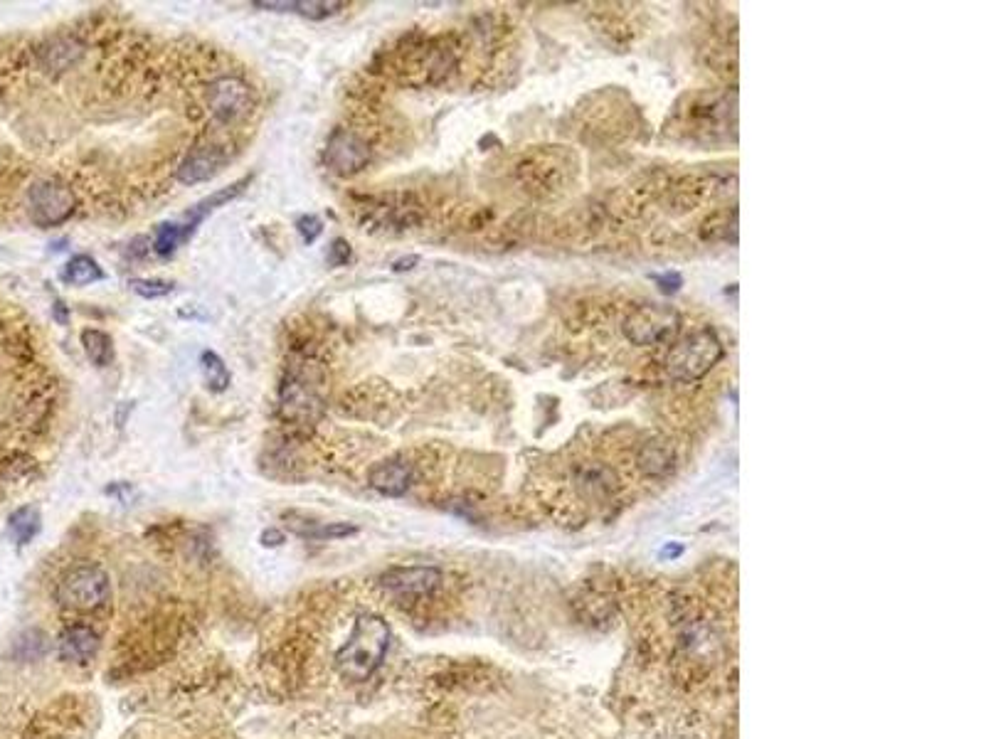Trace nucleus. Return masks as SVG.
<instances>
[{"label":"nucleus","instance_id":"1","mask_svg":"<svg viewBox=\"0 0 986 739\" xmlns=\"http://www.w3.org/2000/svg\"><path fill=\"white\" fill-rule=\"evenodd\" d=\"M390 646V626L383 616L363 614L348 641L336 653V671L351 683H363L380 668Z\"/></svg>","mask_w":986,"mask_h":739},{"label":"nucleus","instance_id":"2","mask_svg":"<svg viewBox=\"0 0 986 739\" xmlns=\"http://www.w3.org/2000/svg\"><path fill=\"white\" fill-rule=\"evenodd\" d=\"M725 348L715 331L701 328L673 343L666 358V372L676 382H696L723 360Z\"/></svg>","mask_w":986,"mask_h":739},{"label":"nucleus","instance_id":"3","mask_svg":"<svg viewBox=\"0 0 986 739\" xmlns=\"http://www.w3.org/2000/svg\"><path fill=\"white\" fill-rule=\"evenodd\" d=\"M111 597V579L104 567L99 565H77L72 570L62 574L57 582L55 599L62 609L79 611H97L109 602Z\"/></svg>","mask_w":986,"mask_h":739},{"label":"nucleus","instance_id":"4","mask_svg":"<svg viewBox=\"0 0 986 739\" xmlns=\"http://www.w3.org/2000/svg\"><path fill=\"white\" fill-rule=\"evenodd\" d=\"M681 313L664 303H644L636 306L622 323L624 336L639 348H654L676 340L681 333Z\"/></svg>","mask_w":986,"mask_h":739},{"label":"nucleus","instance_id":"5","mask_svg":"<svg viewBox=\"0 0 986 739\" xmlns=\"http://www.w3.org/2000/svg\"><path fill=\"white\" fill-rule=\"evenodd\" d=\"M77 210L70 185L57 178H40L28 190V212L37 227H57L67 222Z\"/></svg>","mask_w":986,"mask_h":739},{"label":"nucleus","instance_id":"6","mask_svg":"<svg viewBox=\"0 0 986 739\" xmlns=\"http://www.w3.org/2000/svg\"><path fill=\"white\" fill-rule=\"evenodd\" d=\"M326 407H323V397L311 385V380L301 375H289L284 380L282 390H279V417L286 424L294 427H311L318 424L323 417Z\"/></svg>","mask_w":986,"mask_h":739},{"label":"nucleus","instance_id":"7","mask_svg":"<svg viewBox=\"0 0 986 739\" xmlns=\"http://www.w3.org/2000/svg\"><path fill=\"white\" fill-rule=\"evenodd\" d=\"M254 104L252 87L240 77H217L208 87V106L220 124H237Z\"/></svg>","mask_w":986,"mask_h":739},{"label":"nucleus","instance_id":"8","mask_svg":"<svg viewBox=\"0 0 986 739\" xmlns=\"http://www.w3.org/2000/svg\"><path fill=\"white\" fill-rule=\"evenodd\" d=\"M323 158H326V166L331 168L333 173L343 175V178H351V175H358L360 170L368 168L370 146L368 141H365L360 134H355V131L336 129L331 136H328Z\"/></svg>","mask_w":986,"mask_h":739},{"label":"nucleus","instance_id":"9","mask_svg":"<svg viewBox=\"0 0 986 739\" xmlns=\"http://www.w3.org/2000/svg\"><path fill=\"white\" fill-rule=\"evenodd\" d=\"M444 577L437 567H390L380 574V587L395 597L420 599L442 587Z\"/></svg>","mask_w":986,"mask_h":739},{"label":"nucleus","instance_id":"10","mask_svg":"<svg viewBox=\"0 0 986 739\" xmlns=\"http://www.w3.org/2000/svg\"><path fill=\"white\" fill-rule=\"evenodd\" d=\"M572 488L585 503L602 505L612 501L617 478H614L612 469H607L599 461H587V464H577L575 471H572Z\"/></svg>","mask_w":986,"mask_h":739},{"label":"nucleus","instance_id":"11","mask_svg":"<svg viewBox=\"0 0 986 739\" xmlns=\"http://www.w3.org/2000/svg\"><path fill=\"white\" fill-rule=\"evenodd\" d=\"M368 483L373 491H378L380 496L388 498H400L405 496L407 491L415 483V469L412 464L402 459H388L375 464L368 473Z\"/></svg>","mask_w":986,"mask_h":739},{"label":"nucleus","instance_id":"12","mask_svg":"<svg viewBox=\"0 0 986 739\" xmlns=\"http://www.w3.org/2000/svg\"><path fill=\"white\" fill-rule=\"evenodd\" d=\"M225 166V153L217 146H198L188 153L178 168V180L185 185L205 183V180L215 178Z\"/></svg>","mask_w":986,"mask_h":739},{"label":"nucleus","instance_id":"13","mask_svg":"<svg viewBox=\"0 0 986 739\" xmlns=\"http://www.w3.org/2000/svg\"><path fill=\"white\" fill-rule=\"evenodd\" d=\"M57 651H60L62 661L67 663L92 661L99 651V634L89 626H67L57 639Z\"/></svg>","mask_w":986,"mask_h":739},{"label":"nucleus","instance_id":"14","mask_svg":"<svg viewBox=\"0 0 986 739\" xmlns=\"http://www.w3.org/2000/svg\"><path fill=\"white\" fill-rule=\"evenodd\" d=\"M252 5L272 13H296L309 20H326L346 8L341 0H254Z\"/></svg>","mask_w":986,"mask_h":739},{"label":"nucleus","instance_id":"15","mask_svg":"<svg viewBox=\"0 0 986 739\" xmlns=\"http://www.w3.org/2000/svg\"><path fill=\"white\" fill-rule=\"evenodd\" d=\"M636 466L649 478H666L676 466V451L666 439H649L636 451Z\"/></svg>","mask_w":986,"mask_h":739},{"label":"nucleus","instance_id":"16","mask_svg":"<svg viewBox=\"0 0 986 739\" xmlns=\"http://www.w3.org/2000/svg\"><path fill=\"white\" fill-rule=\"evenodd\" d=\"M82 55H84L82 42L74 40V37H57V40H52L50 45L40 52V60L47 72L60 74L65 72V69L77 65V62L82 60Z\"/></svg>","mask_w":986,"mask_h":739},{"label":"nucleus","instance_id":"17","mask_svg":"<svg viewBox=\"0 0 986 739\" xmlns=\"http://www.w3.org/2000/svg\"><path fill=\"white\" fill-rule=\"evenodd\" d=\"M40 528H42V518H40V510H37L35 505H23V508H18L8 518L10 538L18 542L20 547L33 542V538H37V533H40Z\"/></svg>","mask_w":986,"mask_h":739},{"label":"nucleus","instance_id":"18","mask_svg":"<svg viewBox=\"0 0 986 739\" xmlns=\"http://www.w3.org/2000/svg\"><path fill=\"white\" fill-rule=\"evenodd\" d=\"M82 345L94 368H109L114 360V340L109 333L99 331V328H87L82 331Z\"/></svg>","mask_w":986,"mask_h":739},{"label":"nucleus","instance_id":"19","mask_svg":"<svg viewBox=\"0 0 986 739\" xmlns=\"http://www.w3.org/2000/svg\"><path fill=\"white\" fill-rule=\"evenodd\" d=\"M289 528L306 540H341L358 535V528L351 523H289Z\"/></svg>","mask_w":986,"mask_h":739},{"label":"nucleus","instance_id":"20","mask_svg":"<svg viewBox=\"0 0 986 739\" xmlns=\"http://www.w3.org/2000/svg\"><path fill=\"white\" fill-rule=\"evenodd\" d=\"M62 279L72 286H87L94 284V281L104 279V271L97 264V259L87 257V254H77L67 262L65 271H62Z\"/></svg>","mask_w":986,"mask_h":739},{"label":"nucleus","instance_id":"21","mask_svg":"<svg viewBox=\"0 0 986 739\" xmlns=\"http://www.w3.org/2000/svg\"><path fill=\"white\" fill-rule=\"evenodd\" d=\"M200 370H203L205 385H208L212 392H225L227 387H230L232 382L230 370H227L225 360H222L217 353H212V350H205V353L200 355Z\"/></svg>","mask_w":986,"mask_h":739},{"label":"nucleus","instance_id":"22","mask_svg":"<svg viewBox=\"0 0 986 739\" xmlns=\"http://www.w3.org/2000/svg\"><path fill=\"white\" fill-rule=\"evenodd\" d=\"M47 651H50V639H47L45 631L40 629H28L25 634H20L13 646L15 658H20V661H37V658L45 656Z\"/></svg>","mask_w":986,"mask_h":739},{"label":"nucleus","instance_id":"23","mask_svg":"<svg viewBox=\"0 0 986 739\" xmlns=\"http://www.w3.org/2000/svg\"><path fill=\"white\" fill-rule=\"evenodd\" d=\"M735 227H738V212H718L703 225V239H735Z\"/></svg>","mask_w":986,"mask_h":739},{"label":"nucleus","instance_id":"24","mask_svg":"<svg viewBox=\"0 0 986 739\" xmlns=\"http://www.w3.org/2000/svg\"><path fill=\"white\" fill-rule=\"evenodd\" d=\"M183 242V227L180 225H161L156 230V242H153V249L161 257H168V254L176 252L178 244Z\"/></svg>","mask_w":986,"mask_h":739},{"label":"nucleus","instance_id":"25","mask_svg":"<svg viewBox=\"0 0 986 739\" xmlns=\"http://www.w3.org/2000/svg\"><path fill=\"white\" fill-rule=\"evenodd\" d=\"M131 289L143 296V299H163V296L171 294L173 284L163 279H134L131 281Z\"/></svg>","mask_w":986,"mask_h":739},{"label":"nucleus","instance_id":"26","mask_svg":"<svg viewBox=\"0 0 986 739\" xmlns=\"http://www.w3.org/2000/svg\"><path fill=\"white\" fill-rule=\"evenodd\" d=\"M326 262L328 267H346L351 262V244L346 239H333L331 247H328Z\"/></svg>","mask_w":986,"mask_h":739},{"label":"nucleus","instance_id":"27","mask_svg":"<svg viewBox=\"0 0 986 739\" xmlns=\"http://www.w3.org/2000/svg\"><path fill=\"white\" fill-rule=\"evenodd\" d=\"M296 230H299V235L306 244H314L316 239L321 237L323 225L316 215H301L299 220H296Z\"/></svg>","mask_w":986,"mask_h":739},{"label":"nucleus","instance_id":"28","mask_svg":"<svg viewBox=\"0 0 986 739\" xmlns=\"http://www.w3.org/2000/svg\"><path fill=\"white\" fill-rule=\"evenodd\" d=\"M681 284H683L681 274H666L659 279V286H661V291H664V294H676V291L681 289Z\"/></svg>","mask_w":986,"mask_h":739},{"label":"nucleus","instance_id":"29","mask_svg":"<svg viewBox=\"0 0 986 739\" xmlns=\"http://www.w3.org/2000/svg\"><path fill=\"white\" fill-rule=\"evenodd\" d=\"M262 545L264 547H279L284 542V533L282 530H277V528H269V530H264L262 533Z\"/></svg>","mask_w":986,"mask_h":739},{"label":"nucleus","instance_id":"30","mask_svg":"<svg viewBox=\"0 0 986 739\" xmlns=\"http://www.w3.org/2000/svg\"><path fill=\"white\" fill-rule=\"evenodd\" d=\"M420 262V257H407V259H397L395 264H392V269L395 271H410L415 264Z\"/></svg>","mask_w":986,"mask_h":739},{"label":"nucleus","instance_id":"31","mask_svg":"<svg viewBox=\"0 0 986 739\" xmlns=\"http://www.w3.org/2000/svg\"><path fill=\"white\" fill-rule=\"evenodd\" d=\"M52 308H55L57 323H62V326H65V323H67V308H65V303L55 301V306H52Z\"/></svg>","mask_w":986,"mask_h":739}]
</instances>
